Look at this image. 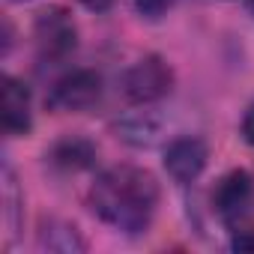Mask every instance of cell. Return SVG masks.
I'll return each mask as SVG.
<instances>
[{"label": "cell", "mask_w": 254, "mask_h": 254, "mask_svg": "<svg viewBox=\"0 0 254 254\" xmlns=\"http://www.w3.org/2000/svg\"><path fill=\"white\" fill-rule=\"evenodd\" d=\"M162 189L156 177L135 165H117L96 177L90 186V209L120 233H144L159 209Z\"/></svg>", "instance_id": "obj_1"}, {"label": "cell", "mask_w": 254, "mask_h": 254, "mask_svg": "<svg viewBox=\"0 0 254 254\" xmlns=\"http://www.w3.org/2000/svg\"><path fill=\"white\" fill-rule=\"evenodd\" d=\"M33 39H36L39 60L63 63L75 51V45H78V30H75V21H72V15L66 9L51 6V9L39 12L36 27H33Z\"/></svg>", "instance_id": "obj_2"}, {"label": "cell", "mask_w": 254, "mask_h": 254, "mask_svg": "<svg viewBox=\"0 0 254 254\" xmlns=\"http://www.w3.org/2000/svg\"><path fill=\"white\" fill-rule=\"evenodd\" d=\"M120 87H123V96L129 99V102H135V105L159 102L162 96L171 93V87H174V72H171V66H168L162 57L150 54V57L138 60L132 69H126Z\"/></svg>", "instance_id": "obj_3"}, {"label": "cell", "mask_w": 254, "mask_h": 254, "mask_svg": "<svg viewBox=\"0 0 254 254\" xmlns=\"http://www.w3.org/2000/svg\"><path fill=\"white\" fill-rule=\"evenodd\" d=\"M254 206V180L245 171L224 174L212 189V209L230 227H236Z\"/></svg>", "instance_id": "obj_4"}, {"label": "cell", "mask_w": 254, "mask_h": 254, "mask_svg": "<svg viewBox=\"0 0 254 254\" xmlns=\"http://www.w3.org/2000/svg\"><path fill=\"white\" fill-rule=\"evenodd\" d=\"M99 96H102V78L93 69H75L51 87L48 108H54V111H87L99 102Z\"/></svg>", "instance_id": "obj_5"}, {"label": "cell", "mask_w": 254, "mask_h": 254, "mask_svg": "<svg viewBox=\"0 0 254 254\" xmlns=\"http://www.w3.org/2000/svg\"><path fill=\"white\" fill-rule=\"evenodd\" d=\"M206 159H209V150L200 138H177L165 150V171L186 186L200 177V171L206 168Z\"/></svg>", "instance_id": "obj_6"}, {"label": "cell", "mask_w": 254, "mask_h": 254, "mask_svg": "<svg viewBox=\"0 0 254 254\" xmlns=\"http://www.w3.org/2000/svg\"><path fill=\"white\" fill-rule=\"evenodd\" d=\"M33 126V111H30V90L24 81L6 75L3 78V132L9 138L27 135Z\"/></svg>", "instance_id": "obj_7"}, {"label": "cell", "mask_w": 254, "mask_h": 254, "mask_svg": "<svg viewBox=\"0 0 254 254\" xmlns=\"http://www.w3.org/2000/svg\"><path fill=\"white\" fill-rule=\"evenodd\" d=\"M93 156H96V150H93V144L84 141V138H66V141H60V144L51 150V162L60 165V168H66V171L87 168V165L93 162Z\"/></svg>", "instance_id": "obj_8"}, {"label": "cell", "mask_w": 254, "mask_h": 254, "mask_svg": "<svg viewBox=\"0 0 254 254\" xmlns=\"http://www.w3.org/2000/svg\"><path fill=\"white\" fill-rule=\"evenodd\" d=\"M174 3H177V0H135L138 12H141V15H147V18H159V15H162V12H168Z\"/></svg>", "instance_id": "obj_9"}, {"label": "cell", "mask_w": 254, "mask_h": 254, "mask_svg": "<svg viewBox=\"0 0 254 254\" xmlns=\"http://www.w3.org/2000/svg\"><path fill=\"white\" fill-rule=\"evenodd\" d=\"M233 248H236V251H254V227L239 230V233L233 236Z\"/></svg>", "instance_id": "obj_10"}, {"label": "cell", "mask_w": 254, "mask_h": 254, "mask_svg": "<svg viewBox=\"0 0 254 254\" xmlns=\"http://www.w3.org/2000/svg\"><path fill=\"white\" fill-rule=\"evenodd\" d=\"M242 138L254 147V105L245 111V117H242Z\"/></svg>", "instance_id": "obj_11"}, {"label": "cell", "mask_w": 254, "mask_h": 254, "mask_svg": "<svg viewBox=\"0 0 254 254\" xmlns=\"http://www.w3.org/2000/svg\"><path fill=\"white\" fill-rule=\"evenodd\" d=\"M81 3H84L90 12H105V9L114 6V0H81Z\"/></svg>", "instance_id": "obj_12"}, {"label": "cell", "mask_w": 254, "mask_h": 254, "mask_svg": "<svg viewBox=\"0 0 254 254\" xmlns=\"http://www.w3.org/2000/svg\"><path fill=\"white\" fill-rule=\"evenodd\" d=\"M9 3H24V0H9Z\"/></svg>", "instance_id": "obj_13"}, {"label": "cell", "mask_w": 254, "mask_h": 254, "mask_svg": "<svg viewBox=\"0 0 254 254\" xmlns=\"http://www.w3.org/2000/svg\"><path fill=\"white\" fill-rule=\"evenodd\" d=\"M251 9H254V0H251Z\"/></svg>", "instance_id": "obj_14"}]
</instances>
